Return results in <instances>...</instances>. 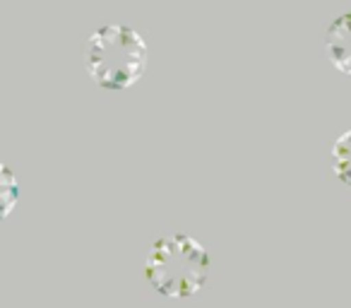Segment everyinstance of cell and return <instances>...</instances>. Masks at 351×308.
Instances as JSON below:
<instances>
[{"label":"cell","mask_w":351,"mask_h":308,"mask_svg":"<svg viewBox=\"0 0 351 308\" xmlns=\"http://www.w3.org/2000/svg\"><path fill=\"white\" fill-rule=\"evenodd\" d=\"M212 270L207 248L188 234H164L145 258V279L166 298H188L205 287Z\"/></svg>","instance_id":"6da1fadb"},{"label":"cell","mask_w":351,"mask_h":308,"mask_svg":"<svg viewBox=\"0 0 351 308\" xmlns=\"http://www.w3.org/2000/svg\"><path fill=\"white\" fill-rule=\"evenodd\" d=\"M87 75L104 89L121 92L140 82L147 70V44L128 25H104L84 46Z\"/></svg>","instance_id":"7a4b0ae2"},{"label":"cell","mask_w":351,"mask_h":308,"mask_svg":"<svg viewBox=\"0 0 351 308\" xmlns=\"http://www.w3.org/2000/svg\"><path fill=\"white\" fill-rule=\"evenodd\" d=\"M325 51L339 73L351 75V10L337 15L325 29Z\"/></svg>","instance_id":"3957f363"},{"label":"cell","mask_w":351,"mask_h":308,"mask_svg":"<svg viewBox=\"0 0 351 308\" xmlns=\"http://www.w3.org/2000/svg\"><path fill=\"white\" fill-rule=\"evenodd\" d=\"M330 174L351 188V130L341 132L330 147Z\"/></svg>","instance_id":"277c9868"}]
</instances>
